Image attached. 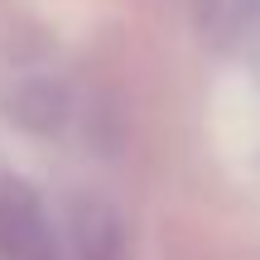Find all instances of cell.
<instances>
[{
  "instance_id": "obj_1",
  "label": "cell",
  "mask_w": 260,
  "mask_h": 260,
  "mask_svg": "<svg viewBox=\"0 0 260 260\" xmlns=\"http://www.w3.org/2000/svg\"><path fill=\"white\" fill-rule=\"evenodd\" d=\"M0 260H53L44 203L24 178H0Z\"/></svg>"
}]
</instances>
